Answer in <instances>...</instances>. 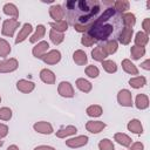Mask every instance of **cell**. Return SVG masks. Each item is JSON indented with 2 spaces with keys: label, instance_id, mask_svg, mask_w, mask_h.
I'll return each instance as SVG.
<instances>
[{
  "label": "cell",
  "instance_id": "obj_1",
  "mask_svg": "<svg viewBox=\"0 0 150 150\" xmlns=\"http://www.w3.org/2000/svg\"><path fill=\"white\" fill-rule=\"evenodd\" d=\"M114 32V26L111 23H91L87 34L94 38L96 41L107 40Z\"/></svg>",
  "mask_w": 150,
  "mask_h": 150
},
{
  "label": "cell",
  "instance_id": "obj_2",
  "mask_svg": "<svg viewBox=\"0 0 150 150\" xmlns=\"http://www.w3.org/2000/svg\"><path fill=\"white\" fill-rule=\"evenodd\" d=\"M20 22L18 19H6L2 22V27H1V34L4 36H8L12 38L14 36L16 29L19 28Z\"/></svg>",
  "mask_w": 150,
  "mask_h": 150
},
{
  "label": "cell",
  "instance_id": "obj_3",
  "mask_svg": "<svg viewBox=\"0 0 150 150\" xmlns=\"http://www.w3.org/2000/svg\"><path fill=\"white\" fill-rule=\"evenodd\" d=\"M18 67H19V62H18V60L15 57L0 60V74L15 71L18 69Z\"/></svg>",
  "mask_w": 150,
  "mask_h": 150
},
{
  "label": "cell",
  "instance_id": "obj_4",
  "mask_svg": "<svg viewBox=\"0 0 150 150\" xmlns=\"http://www.w3.org/2000/svg\"><path fill=\"white\" fill-rule=\"evenodd\" d=\"M117 102L122 107H132V94L128 89H121L117 93Z\"/></svg>",
  "mask_w": 150,
  "mask_h": 150
},
{
  "label": "cell",
  "instance_id": "obj_5",
  "mask_svg": "<svg viewBox=\"0 0 150 150\" xmlns=\"http://www.w3.org/2000/svg\"><path fill=\"white\" fill-rule=\"evenodd\" d=\"M57 93H59L60 96H62L64 98H71L75 95V90H74L71 83L68 82V81L60 82V84L57 87Z\"/></svg>",
  "mask_w": 150,
  "mask_h": 150
},
{
  "label": "cell",
  "instance_id": "obj_6",
  "mask_svg": "<svg viewBox=\"0 0 150 150\" xmlns=\"http://www.w3.org/2000/svg\"><path fill=\"white\" fill-rule=\"evenodd\" d=\"M88 136L86 135H80V136H75V137H71V138H68L66 141V145L68 148H71V149H76V148H81V146H84L88 144Z\"/></svg>",
  "mask_w": 150,
  "mask_h": 150
},
{
  "label": "cell",
  "instance_id": "obj_7",
  "mask_svg": "<svg viewBox=\"0 0 150 150\" xmlns=\"http://www.w3.org/2000/svg\"><path fill=\"white\" fill-rule=\"evenodd\" d=\"M45 63L47 64H56L60 62L61 60V53L60 50L57 49H52V50H48L41 59Z\"/></svg>",
  "mask_w": 150,
  "mask_h": 150
},
{
  "label": "cell",
  "instance_id": "obj_8",
  "mask_svg": "<svg viewBox=\"0 0 150 150\" xmlns=\"http://www.w3.org/2000/svg\"><path fill=\"white\" fill-rule=\"evenodd\" d=\"M33 129L39 132V134H42V135H50L54 132V129H53V125L49 123V122H46V121H39V122H35L33 124Z\"/></svg>",
  "mask_w": 150,
  "mask_h": 150
},
{
  "label": "cell",
  "instance_id": "obj_9",
  "mask_svg": "<svg viewBox=\"0 0 150 150\" xmlns=\"http://www.w3.org/2000/svg\"><path fill=\"white\" fill-rule=\"evenodd\" d=\"M48 49H49V43H48L47 41L42 40V41L38 42V43L33 47L32 54H33V56L36 57V59H42V56L48 52Z\"/></svg>",
  "mask_w": 150,
  "mask_h": 150
},
{
  "label": "cell",
  "instance_id": "obj_10",
  "mask_svg": "<svg viewBox=\"0 0 150 150\" xmlns=\"http://www.w3.org/2000/svg\"><path fill=\"white\" fill-rule=\"evenodd\" d=\"M33 32V26L30 25V23H28V22H26V23H23L22 25V27L20 28V30H19V33H18V35H16V38H15V43L18 45V43H21V42H23L29 35H30V33Z\"/></svg>",
  "mask_w": 150,
  "mask_h": 150
},
{
  "label": "cell",
  "instance_id": "obj_11",
  "mask_svg": "<svg viewBox=\"0 0 150 150\" xmlns=\"http://www.w3.org/2000/svg\"><path fill=\"white\" fill-rule=\"evenodd\" d=\"M132 36H134V28L123 27L122 30L118 33L117 42H120V43H122V45H129V43L131 42Z\"/></svg>",
  "mask_w": 150,
  "mask_h": 150
},
{
  "label": "cell",
  "instance_id": "obj_12",
  "mask_svg": "<svg viewBox=\"0 0 150 150\" xmlns=\"http://www.w3.org/2000/svg\"><path fill=\"white\" fill-rule=\"evenodd\" d=\"M49 15L52 19H54V21H61V20H63L66 12L61 5L55 4V5H52L49 7Z\"/></svg>",
  "mask_w": 150,
  "mask_h": 150
},
{
  "label": "cell",
  "instance_id": "obj_13",
  "mask_svg": "<svg viewBox=\"0 0 150 150\" xmlns=\"http://www.w3.org/2000/svg\"><path fill=\"white\" fill-rule=\"evenodd\" d=\"M16 89L19 91L23 93V94H28V93H32L35 89V83L33 81L21 79L16 82Z\"/></svg>",
  "mask_w": 150,
  "mask_h": 150
},
{
  "label": "cell",
  "instance_id": "obj_14",
  "mask_svg": "<svg viewBox=\"0 0 150 150\" xmlns=\"http://www.w3.org/2000/svg\"><path fill=\"white\" fill-rule=\"evenodd\" d=\"M105 128V123L103 121H88L86 123L87 131L91 134H98Z\"/></svg>",
  "mask_w": 150,
  "mask_h": 150
},
{
  "label": "cell",
  "instance_id": "obj_15",
  "mask_svg": "<svg viewBox=\"0 0 150 150\" xmlns=\"http://www.w3.org/2000/svg\"><path fill=\"white\" fill-rule=\"evenodd\" d=\"M40 80H41L43 83L54 84L56 77H55L54 71H52V70L48 69V68H43V69H41V71H40Z\"/></svg>",
  "mask_w": 150,
  "mask_h": 150
},
{
  "label": "cell",
  "instance_id": "obj_16",
  "mask_svg": "<svg viewBox=\"0 0 150 150\" xmlns=\"http://www.w3.org/2000/svg\"><path fill=\"white\" fill-rule=\"evenodd\" d=\"M45 34H46V27L43 25H38L34 34L29 38V42L30 43H38V42L42 41V39L45 38Z\"/></svg>",
  "mask_w": 150,
  "mask_h": 150
},
{
  "label": "cell",
  "instance_id": "obj_17",
  "mask_svg": "<svg viewBox=\"0 0 150 150\" xmlns=\"http://www.w3.org/2000/svg\"><path fill=\"white\" fill-rule=\"evenodd\" d=\"M122 68H123V70L127 73V74H129V75H138V68L136 67V64L134 63V62H131V60H129V59H124V60H122Z\"/></svg>",
  "mask_w": 150,
  "mask_h": 150
},
{
  "label": "cell",
  "instance_id": "obj_18",
  "mask_svg": "<svg viewBox=\"0 0 150 150\" xmlns=\"http://www.w3.org/2000/svg\"><path fill=\"white\" fill-rule=\"evenodd\" d=\"M76 132H77V128L75 125H67V127H63V128H61L56 131V137L66 138V137L75 135Z\"/></svg>",
  "mask_w": 150,
  "mask_h": 150
},
{
  "label": "cell",
  "instance_id": "obj_19",
  "mask_svg": "<svg viewBox=\"0 0 150 150\" xmlns=\"http://www.w3.org/2000/svg\"><path fill=\"white\" fill-rule=\"evenodd\" d=\"M127 128L129 131H131L132 134H136V135H141L143 134V125L141 123L139 120L137 118H134V120H130L127 124Z\"/></svg>",
  "mask_w": 150,
  "mask_h": 150
},
{
  "label": "cell",
  "instance_id": "obj_20",
  "mask_svg": "<svg viewBox=\"0 0 150 150\" xmlns=\"http://www.w3.org/2000/svg\"><path fill=\"white\" fill-rule=\"evenodd\" d=\"M2 11H4V13H5L6 15H8L11 19H18V16H19V9H18V7H16L13 2H7V4H5L4 7H2Z\"/></svg>",
  "mask_w": 150,
  "mask_h": 150
},
{
  "label": "cell",
  "instance_id": "obj_21",
  "mask_svg": "<svg viewBox=\"0 0 150 150\" xmlns=\"http://www.w3.org/2000/svg\"><path fill=\"white\" fill-rule=\"evenodd\" d=\"M107 56H108V54L105 53V50L103 49V46H101V45L96 46V47L91 50V57H93V60H95V61L102 62V61L105 60Z\"/></svg>",
  "mask_w": 150,
  "mask_h": 150
},
{
  "label": "cell",
  "instance_id": "obj_22",
  "mask_svg": "<svg viewBox=\"0 0 150 150\" xmlns=\"http://www.w3.org/2000/svg\"><path fill=\"white\" fill-rule=\"evenodd\" d=\"M73 60H74V62H75L77 66H84V64H87V62H88L87 54H86L82 49H77V50L74 52V54H73Z\"/></svg>",
  "mask_w": 150,
  "mask_h": 150
},
{
  "label": "cell",
  "instance_id": "obj_23",
  "mask_svg": "<svg viewBox=\"0 0 150 150\" xmlns=\"http://www.w3.org/2000/svg\"><path fill=\"white\" fill-rule=\"evenodd\" d=\"M114 141H116L122 146H130V144L132 143V139L124 132H116L114 135Z\"/></svg>",
  "mask_w": 150,
  "mask_h": 150
},
{
  "label": "cell",
  "instance_id": "obj_24",
  "mask_svg": "<svg viewBox=\"0 0 150 150\" xmlns=\"http://www.w3.org/2000/svg\"><path fill=\"white\" fill-rule=\"evenodd\" d=\"M135 105L139 110H144L149 107V97L145 94H138L135 100Z\"/></svg>",
  "mask_w": 150,
  "mask_h": 150
},
{
  "label": "cell",
  "instance_id": "obj_25",
  "mask_svg": "<svg viewBox=\"0 0 150 150\" xmlns=\"http://www.w3.org/2000/svg\"><path fill=\"white\" fill-rule=\"evenodd\" d=\"M135 46L137 47H145L149 42V35L145 34L144 32H137L135 38H134Z\"/></svg>",
  "mask_w": 150,
  "mask_h": 150
},
{
  "label": "cell",
  "instance_id": "obj_26",
  "mask_svg": "<svg viewBox=\"0 0 150 150\" xmlns=\"http://www.w3.org/2000/svg\"><path fill=\"white\" fill-rule=\"evenodd\" d=\"M75 84H76L77 89L81 90L82 93H89V91H91V89H93V84H91L88 80H86V79H83V77L77 79L76 82H75Z\"/></svg>",
  "mask_w": 150,
  "mask_h": 150
},
{
  "label": "cell",
  "instance_id": "obj_27",
  "mask_svg": "<svg viewBox=\"0 0 150 150\" xmlns=\"http://www.w3.org/2000/svg\"><path fill=\"white\" fill-rule=\"evenodd\" d=\"M122 22L124 25V27H128V28H132L135 25H136V16L135 14L132 13H123L122 14Z\"/></svg>",
  "mask_w": 150,
  "mask_h": 150
},
{
  "label": "cell",
  "instance_id": "obj_28",
  "mask_svg": "<svg viewBox=\"0 0 150 150\" xmlns=\"http://www.w3.org/2000/svg\"><path fill=\"white\" fill-rule=\"evenodd\" d=\"M129 84L134 88V89H139V88H143L145 84H146V79L144 76H134L129 80Z\"/></svg>",
  "mask_w": 150,
  "mask_h": 150
},
{
  "label": "cell",
  "instance_id": "obj_29",
  "mask_svg": "<svg viewBox=\"0 0 150 150\" xmlns=\"http://www.w3.org/2000/svg\"><path fill=\"white\" fill-rule=\"evenodd\" d=\"M49 26L52 27L53 30L55 32H59V33H64L67 29H68V22L63 19L61 21H53V22H49Z\"/></svg>",
  "mask_w": 150,
  "mask_h": 150
},
{
  "label": "cell",
  "instance_id": "obj_30",
  "mask_svg": "<svg viewBox=\"0 0 150 150\" xmlns=\"http://www.w3.org/2000/svg\"><path fill=\"white\" fill-rule=\"evenodd\" d=\"M103 49L105 50V53L108 55H111V54H115L118 49V42L117 40H108L104 45H103Z\"/></svg>",
  "mask_w": 150,
  "mask_h": 150
},
{
  "label": "cell",
  "instance_id": "obj_31",
  "mask_svg": "<svg viewBox=\"0 0 150 150\" xmlns=\"http://www.w3.org/2000/svg\"><path fill=\"white\" fill-rule=\"evenodd\" d=\"M86 112L89 117H100L103 112V109L98 104H91L86 109Z\"/></svg>",
  "mask_w": 150,
  "mask_h": 150
},
{
  "label": "cell",
  "instance_id": "obj_32",
  "mask_svg": "<svg viewBox=\"0 0 150 150\" xmlns=\"http://www.w3.org/2000/svg\"><path fill=\"white\" fill-rule=\"evenodd\" d=\"M130 55L132 60H139L145 55V47H137L134 45L130 48Z\"/></svg>",
  "mask_w": 150,
  "mask_h": 150
},
{
  "label": "cell",
  "instance_id": "obj_33",
  "mask_svg": "<svg viewBox=\"0 0 150 150\" xmlns=\"http://www.w3.org/2000/svg\"><path fill=\"white\" fill-rule=\"evenodd\" d=\"M130 8V2L128 0H117L114 2V9L121 13H127V11Z\"/></svg>",
  "mask_w": 150,
  "mask_h": 150
},
{
  "label": "cell",
  "instance_id": "obj_34",
  "mask_svg": "<svg viewBox=\"0 0 150 150\" xmlns=\"http://www.w3.org/2000/svg\"><path fill=\"white\" fill-rule=\"evenodd\" d=\"M11 50H12V49H11L9 42H8L7 40L0 38V56H1V57L8 56L9 53H11Z\"/></svg>",
  "mask_w": 150,
  "mask_h": 150
},
{
  "label": "cell",
  "instance_id": "obj_35",
  "mask_svg": "<svg viewBox=\"0 0 150 150\" xmlns=\"http://www.w3.org/2000/svg\"><path fill=\"white\" fill-rule=\"evenodd\" d=\"M49 39H50V41L56 46V45H60V43L63 42L64 35H63V33H59V32H55V30L50 29V30H49Z\"/></svg>",
  "mask_w": 150,
  "mask_h": 150
},
{
  "label": "cell",
  "instance_id": "obj_36",
  "mask_svg": "<svg viewBox=\"0 0 150 150\" xmlns=\"http://www.w3.org/2000/svg\"><path fill=\"white\" fill-rule=\"evenodd\" d=\"M102 67L109 74H112V73L117 71V64L112 60H104V61H102Z\"/></svg>",
  "mask_w": 150,
  "mask_h": 150
},
{
  "label": "cell",
  "instance_id": "obj_37",
  "mask_svg": "<svg viewBox=\"0 0 150 150\" xmlns=\"http://www.w3.org/2000/svg\"><path fill=\"white\" fill-rule=\"evenodd\" d=\"M84 73H86V75H87L88 77H90V79H96V77L100 75L98 68H97L96 66H94V64L87 66L86 69H84Z\"/></svg>",
  "mask_w": 150,
  "mask_h": 150
},
{
  "label": "cell",
  "instance_id": "obj_38",
  "mask_svg": "<svg viewBox=\"0 0 150 150\" xmlns=\"http://www.w3.org/2000/svg\"><path fill=\"white\" fill-rule=\"evenodd\" d=\"M98 149L100 150H115V145L112 141H110L109 138H102L98 142Z\"/></svg>",
  "mask_w": 150,
  "mask_h": 150
},
{
  "label": "cell",
  "instance_id": "obj_39",
  "mask_svg": "<svg viewBox=\"0 0 150 150\" xmlns=\"http://www.w3.org/2000/svg\"><path fill=\"white\" fill-rule=\"evenodd\" d=\"M12 115H13V112H12L11 108H8V107L0 108V120L1 121H9L12 118Z\"/></svg>",
  "mask_w": 150,
  "mask_h": 150
},
{
  "label": "cell",
  "instance_id": "obj_40",
  "mask_svg": "<svg viewBox=\"0 0 150 150\" xmlns=\"http://www.w3.org/2000/svg\"><path fill=\"white\" fill-rule=\"evenodd\" d=\"M97 41L94 39V38H91L89 34H87V33H83V35H82V38H81V43L84 46V47H91L94 43H96Z\"/></svg>",
  "mask_w": 150,
  "mask_h": 150
},
{
  "label": "cell",
  "instance_id": "obj_41",
  "mask_svg": "<svg viewBox=\"0 0 150 150\" xmlns=\"http://www.w3.org/2000/svg\"><path fill=\"white\" fill-rule=\"evenodd\" d=\"M142 28H143V32L149 35V33H150V18H145V19L143 20V22H142Z\"/></svg>",
  "mask_w": 150,
  "mask_h": 150
},
{
  "label": "cell",
  "instance_id": "obj_42",
  "mask_svg": "<svg viewBox=\"0 0 150 150\" xmlns=\"http://www.w3.org/2000/svg\"><path fill=\"white\" fill-rule=\"evenodd\" d=\"M8 135V127L4 123H0V139L5 138Z\"/></svg>",
  "mask_w": 150,
  "mask_h": 150
},
{
  "label": "cell",
  "instance_id": "obj_43",
  "mask_svg": "<svg viewBox=\"0 0 150 150\" xmlns=\"http://www.w3.org/2000/svg\"><path fill=\"white\" fill-rule=\"evenodd\" d=\"M130 150H144V144L142 142H134L130 144Z\"/></svg>",
  "mask_w": 150,
  "mask_h": 150
},
{
  "label": "cell",
  "instance_id": "obj_44",
  "mask_svg": "<svg viewBox=\"0 0 150 150\" xmlns=\"http://www.w3.org/2000/svg\"><path fill=\"white\" fill-rule=\"evenodd\" d=\"M141 68H143L144 70H150V59H146L144 62H142Z\"/></svg>",
  "mask_w": 150,
  "mask_h": 150
},
{
  "label": "cell",
  "instance_id": "obj_45",
  "mask_svg": "<svg viewBox=\"0 0 150 150\" xmlns=\"http://www.w3.org/2000/svg\"><path fill=\"white\" fill-rule=\"evenodd\" d=\"M34 150H56V149L49 145H38L34 148Z\"/></svg>",
  "mask_w": 150,
  "mask_h": 150
},
{
  "label": "cell",
  "instance_id": "obj_46",
  "mask_svg": "<svg viewBox=\"0 0 150 150\" xmlns=\"http://www.w3.org/2000/svg\"><path fill=\"white\" fill-rule=\"evenodd\" d=\"M7 150H20V149H19V146H18V145L12 144V145H9V146L7 148Z\"/></svg>",
  "mask_w": 150,
  "mask_h": 150
},
{
  "label": "cell",
  "instance_id": "obj_47",
  "mask_svg": "<svg viewBox=\"0 0 150 150\" xmlns=\"http://www.w3.org/2000/svg\"><path fill=\"white\" fill-rule=\"evenodd\" d=\"M146 7H148V9H150V1L146 2Z\"/></svg>",
  "mask_w": 150,
  "mask_h": 150
},
{
  "label": "cell",
  "instance_id": "obj_48",
  "mask_svg": "<svg viewBox=\"0 0 150 150\" xmlns=\"http://www.w3.org/2000/svg\"><path fill=\"white\" fill-rule=\"evenodd\" d=\"M2 145H4V141H1V139H0V148H1Z\"/></svg>",
  "mask_w": 150,
  "mask_h": 150
},
{
  "label": "cell",
  "instance_id": "obj_49",
  "mask_svg": "<svg viewBox=\"0 0 150 150\" xmlns=\"http://www.w3.org/2000/svg\"><path fill=\"white\" fill-rule=\"evenodd\" d=\"M0 102H1V96H0Z\"/></svg>",
  "mask_w": 150,
  "mask_h": 150
}]
</instances>
